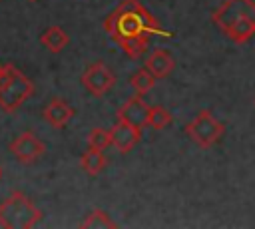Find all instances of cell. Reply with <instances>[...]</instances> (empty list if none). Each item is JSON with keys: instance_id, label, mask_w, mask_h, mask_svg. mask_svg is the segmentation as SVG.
<instances>
[{"instance_id": "cell-4", "label": "cell", "mask_w": 255, "mask_h": 229, "mask_svg": "<svg viewBox=\"0 0 255 229\" xmlns=\"http://www.w3.org/2000/svg\"><path fill=\"white\" fill-rule=\"evenodd\" d=\"M42 217V209L24 191H12L0 203V227L4 229H32Z\"/></svg>"}, {"instance_id": "cell-5", "label": "cell", "mask_w": 255, "mask_h": 229, "mask_svg": "<svg viewBox=\"0 0 255 229\" xmlns=\"http://www.w3.org/2000/svg\"><path fill=\"white\" fill-rule=\"evenodd\" d=\"M183 131L195 145L207 149L221 141V137L225 135V125L209 110H201L185 123Z\"/></svg>"}, {"instance_id": "cell-1", "label": "cell", "mask_w": 255, "mask_h": 229, "mask_svg": "<svg viewBox=\"0 0 255 229\" xmlns=\"http://www.w3.org/2000/svg\"><path fill=\"white\" fill-rule=\"evenodd\" d=\"M104 30L116 44L128 38H149V36L173 38V32L165 30L159 24V20H155L139 0H122L106 16Z\"/></svg>"}, {"instance_id": "cell-12", "label": "cell", "mask_w": 255, "mask_h": 229, "mask_svg": "<svg viewBox=\"0 0 255 229\" xmlns=\"http://www.w3.org/2000/svg\"><path fill=\"white\" fill-rule=\"evenodd\" d=\"M40 44L48 50V52H52V54H60L68 44H70V36H68V32L64 30V28H60V26H48L42 34H40Z\"/></svg>"}, {"instance_id": "cell-8", "label": "cell", "mask_w": 255, "mask_h": 229, "mask_svg": "<svg viewBox=\"0 0 255 229\" xmlns=\"http://www.w3.org/2000/svg\"><path fill=\"white\" fill-rule=\"evenodd\" d=\"M147 112H149V106L143 102V96H131L128 98L116 112V117L118 119H124L139 129H143L147 125Z\"/></svg>"}, {"instance_id": "cell-10", "label": "cell", "mask_w": 255, "mask_h": 229, "mask_svg": "<svg viewBox=\"0 0 255 229\" xmlns=\"http://www.w3.org/2000/svg\"><path fill=\"white\" fill-rule=\"evenodd\" d=\"M141 131L143 129H139V127H135V125H131V123H128L124 119H118L112 125V129H110V133H112V145L120 153H129L137 145V141L141 139Z\"/></svg>"}, {"instance_id": "cell-21", "label": "cell", "mask_w": 255, "mask_h": 229, "mask_svg": "<svg viewBox=\"0 0 255 229\" xmlns=\"http://www.w3.org/2000/svg\"><path fill=\"white\" fill-rule=\"evenodd\" d=\"M253 104H255V100H253Z\"/></svg>"}, {"instance_id": "cell-3", "label": "cell", "mask_w": 255, "mask_h": 229, "mask_svg": "<svg viewBox=\"0 0 255 229\" xmlns=\"http://www.w3.org/2000/svg\"><path fill=\"white\" fill-rule=\"evenodd\" d=\"M34 96V82L14 64L0 66V110L14 114L20 106Z\"/></svg>"}, {"instance_id": "cell-7", "label": "cell", "mask_w": 255, "mask_h": 229, "mask_svg": "<svg viewBox=\"0 0 255 229\" xmlns=\"http://www.w3.org/2000/svg\"><path fill=\"white\" fill-rule=\"evenodd\" d=\"M8 151L24 165L36 163L46 153V143L34 133V131H22L12 137L8 143Z\"/></svg>"}, {"instance_id": "cell-16", "label": "cell", "mask_w": 255, "mask_h": 229, "mask_svg": "<svg viewBox=\"0 0 255 229\" xmlns=\"http://www.w3.org/2000/svg\"><path fill=\"white\" fill-rule=\"evenodd\" d=\"M173 121V115L167 108L163 106H149V112H147V125L151 129H165L167 125H171Z\"/></svg>"}, {"instance_id": "cell-6", "label": "cell", "mask_w": 255, "mask_h": 229, "mask_svg": "<svg viewBox=\"0 0 255 229\" xmlns=\"http://www.w3.org/2000/svg\"><path fill=\"white\" fill-rule=\"evenodd\" d=\"M82 86L86 88V92L94 98H104L118 82L116 74L112 72V68H108L104 62H94L90 66H86V70L80 76Z\"/></svg>"}, {"instance_id": "cell-11", "label": "cell", "mask_w": 255, "mask_h": 229, "mask_svg": "<svg viewBox=\"0 0 255 229\" xmlns=\"http://www.w3.org/2000/svg\"><path fill=\"white\" fill-rule=\"evenodd\" d=\"M145 68L155 76V80L167 78L173 68H175V58L169 50L165 48H155L147 58H145Z\"/></svg>"}, {"instance_id": "cell-13", "label": "cell", "mask_w": 255, "mask_h": 229, "mask_svg": "<svg viewBox=\"0 0 255 229\" xmlns=\"http://www.w3.org/2000/svg\"><path fill=\"white\" fill-rule=\"evenodd\" d=\"M106 163H108V161H106L104 149H96V147H90V145H88V149L80 155V165H82V169H84L90 177L100 175V173L104 171Z\"/></svg>"}, {"instance_id": "cell-9", "label": "cell", "mask_w": 255, "mask_h": 229, "mask_svg": "<svg viewBox=\"0 0 255 229\" xmlns=\"http://www.w3.org/2000/svg\"><path fill=\"white\" fill-rule=\"evenodd\" d=\"M76 115V110L64 100V98H52L48 104L42 108V117L46 123H50L56 129H64L72 117Z\"/></svg>"}, {"instance_id": "cell-14", "label": "cell", "mask_w": 255, "mask_h": 229, "mask_svg": "<svg viewBox=\"0 0 255 229\" xmlns=\"http://www.w3.org/2000/svg\"><path fill=\"white\" fill-rule=\"evenodd\" d=\"M82 229H112V227H118V223L108 215V211L104 209H94L90 211L84 221L80 223Z\"/></svg>"}, {"instance_id": "cell-18", "label": "cell", "mask_w": 255, "mask_h": 229, "mask_svg": "<svg viewBox=\"0 0 255 229\" xmlns=\"http://www.w3.org/2000/svg\"><path fill=\"white\" fill-rule=\"evenodd\" d=\"M88 145L96 147V149H106L108 145H112V133L110 129L104 127H94L88 133Z\"/></svg>"}, {"instance_id": "cell-19", "label": "cell", "mask_w": 255, "mask_h": 229, "mask_svg": "<svg viewBox=\"0 0 255 229\" xmlns=\"http://www.w3.org/2000/svg\"><path fill=\"white\" fill-rule=\"evenodd\" d=\"M0 179H2V167H0Z\"/></svg>"}, {"instance_id": "cell-15", "label": "cell", "mask_w": 255, "mask_h": 229, "mask_svg": "<svg viewBox=\"0 0 255 229\" xmlns=\"http://www.w3.org/2000/svg\"><path fill=\"white\" fill-rule=\"evenodd\" d=\"M153 84H155V76L143 66V68H139L135 74H131V78H129V86L133 88V92L137 94V96H145L151 88H153Z\"/></svg>"}, {"instance_id": "cell-22", "label": "cell", "mask_w": 255, "mask_h": 229, "mask_svg": "<svg viewBox=\"0 0 255 229\" xmlns=\"http://www.w3.org/2000/svg\"><path fill=\"white\" fill-rule=\"evenodd\" d=\"M0 66H2V64H0Z\"/></svg>"}, {"instance_id": "cell-2", "label": "cell", "mask_w": 255, "mask_h": 229, "mask_svg": "<svg viewBox=\"0 0 255 229\" xmlns=\"http://www.w3.org/2000/svg\"><path fill=\"white\" fill-rule=\"evenodd\" d=\"M217 30L235 44H247L255 36V0H225L211 12Z\"/></svg>"}, {"instance_id": "cell-17", "label": "cell", "mask_w": 255, "mask_h": 229, "mask_svg": "<svg viewBox=\"0 0 255 229\" xmlns=\"http://www.w3.org/2000/svg\"><path fill=\"white\" fill-rule=\"evenodd\" d=\"M147 42L149 38H128L124 42H120L118 46L124 50L126 56H129L131 60H139L145 52H147Z\"/></svg>"}, {"instance_id": "cell-20", "label": "cell", "mask_w": 255, "mask_h": 229, "mask_svg": "<svg viewBox=\"0 0 255 229\" xmlns=\"http://www.w3.org/2000/svg\"><path fill=\"white\" fill-rule=\"evenodd\" d=\"M28 2H38V0H28Z\"/></svg>"}]
</instances>
